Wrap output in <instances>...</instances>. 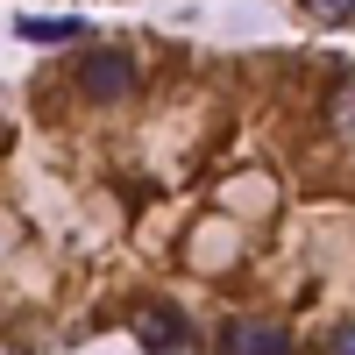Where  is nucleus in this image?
<instances>
[{
    "instance_id": "3",
    "label": "nucleus",
    "mask_w": 355,
    "mask_h": 355,
    "mask_svg": "<svg viewBox=\"0 0 355 355\" xmlns=\"http://www.w3.org/2000/svg\"><path fill=\"white\" fill-rule=\"evenodd\" d=\"M227 348L234 355H291V334L284 327H256V320H249V327H227Z\"/></svg>"
},
{
    "instance_id": "1",
    "label": "nucleus",
    "mask_w": 355,
    "mask_h": 355,
    "mask_svg": "<svg viewBox=\"0 0 355 355\" xmlns=\"http://www.w3.org/2000/svg\"><path fill=\"white\" fill-rule=\"evenodd\" d=\"M71 78H78V100H93V107H114V100H128L135 93V57H128V43H93L71 64Z\"/></svg>"
},
{
    "instance_id": "7",
    "label": "nucleus",
    "mask_w": 355,
    "mask_h": 355,
    "mask_svg": "<svg viewBox=\"0 0 355 355\" xmlns=\"http://www.w3.org/2000/svg\"><path fill=\"white\" fill-rule=\"evenodd\" d=\"M334 355H355V320H348V327L334 334Z\"/></svg>"
},
{
    "instance_id": "2",
    "label": "nucleus",
    "mask_w": 355,
    "mask_h": 355,
    "mask_svg": "<svg viewBox=\"0 0 355 355\" xmlns=\"http://www.w3.org/2000/svg\"><path fill=\"white\" fill-rule=\"evenodd\" d=\"M15 36L36 50H64V43H85V21L78 15H15Z\"/></svg>"
},
{
    "instance_id": "5",
    "label": "nucleus",
    "mask_w": 355,
    "mask_h": 355,
    "mask_svg": "<svg viewBox=\"0 0 355 355\" xmlns=\"http://www.w3.org/2000/svg\"><path fill=\"white\" fill-rule=\"evenodd\" d=\"M150 348H178V341H192V327L185 320H171V313H142V327H135Z\"/></svg>"
},
{
    "instance_id": "4",
    "label": "nucleus",
    "mask_w": 355,
    "mask_h": 355,
    "mask_svg": "<svg viewBox=\"0 0 355 355\" xmlns=\"http://www.w3.org/2000/svg\"><path fill=\"white\" fill-rule=\"evenodd\" d=\"M327 128H334L341 142H355V78H341L334 93H327Z\"/></svg>"
},
{
    "instance_id": "6",
    "label": "nucleus",
    "mask_w": 355,
    "mask_h": 355,
    "mask_svg": "<svg viewBox=\"0 0 355 355\" xmlns=\"http://www.w3.org/2000/svg\"><path fill=\"white\" fill-rule=\"evenodd\" d=\"M306 8H313L320 21H348V15H355V0H306Z\"/></svg>"
}]
</instances>
